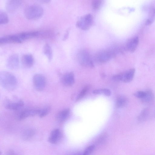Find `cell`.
Segmentation results:
<instances>
[{"label":"cell","instance_id":"1","mask_svg":"<svg viewBox=\"0 0 155 155\" xmlns=\"http://www.w3.org/2000/svg\"><path fill=\"white\" fill-rule=\"evenodd\" d=\"M0 83L2 87L6 90L12 91L17 86V81L15 77L11 73L2 71L0 73Z\"/></svg>","mask_w":155,"mask_h":155},{"label":"cell","instance_id":"2","mask_svg":"<svg viewBox=\"0 0 155 155\" xmlns=\"http://www.w3.org/2000/svg\"><path fill=\"white\" fill-rule=\"evenodd\" d=\"M43 13V9L38 4H32L27 6L25 9V15L26 17L30 20L39 18Z\"/></svg>","mask_w":155,"mask_h":155},{"label":"cell","instance_id":"3","mask_svg":"<svg viewBox=\"0 0 155 155\" xmlns=\"http://www.w3.org/2000/svg\"><path fill=\"white\" fill-rule=\"evenodd\" d=\"M77 58L81 65L87 67H94L91 55L87 50L82 49L77 54Z\"/></svg>","mask_w":155,"mask_h":155},{"label":"cell","instance_id":"4","mask_svg":"<svg viewBox=\"0 0 155 155\" xmlns=\"http://www.w3.org/2000/svg\"><path fill=\"white\" fill-rule=\"evenodd\" d=\"M93 17L88 14L81 16L76 23L77 27L83 30L89 29L93 24Z\"/></svg>","mask_w":155,"mask_h":155},{"label":"cell","instance_id":"5","mask_svg":"<svg viewBox=\"0 0 155 155\" xmlns=\"http://www.w3.org/2000/svg\"><path fill=\"white\" fill-rule=\"evenodd\" d=\"M114 55V52L112 50L109 49L103 50L96 54L95 59L98 62L104 63L109 60Z\"/></svg>","mask_w":155,"mask_h":155},{"label":"cell","instance_id":"6","mask_svg":"<svg viewBox=\"0 0 155 155\" xmlns=\"http://www.w3.org/2000/svg\"><path fill=\"white\" fill-rule=\"evenodd\" d=\"M33 82L35 88L38 91H42L45 87L46 80L45 76L42 74L34 75L33 77Z\"/></svg>","mask_w":155,"mask_h":155},{"label":"cell","instance_id":"7","mask_svg":"<svg viewBox=\"0 0 155 155\" xmlns=\"http://www.w3.org/2000/svg\"><path fill=\"white\" fill-rule=\"evenodd\" d=\"M4 105L7 109L11 110H17L23 106L24 102L20 100L12 101L6 99L5 101Z\"/></svg>","mask_w":155,"mask_h":155},{"label":"cell","instance_id":"8","mask_svg":"<svg viewBox=\"0 0 155 155\" xmlns=\"http://www.w3.org/2000/svg\"><path fill=\"white\" fill-rule=\"evenodd\" d=\"M40 109L33 108L25 109L21 111L18 116L19 120H23L28 117L38 115Z\"/></svg>","mask_w":155,"mask_h":155},{"label":"cell","instance_id":"9","mask_svg":"<svg viewBox=\"0 0 155 155\" xmlns=\"http://www.w3.org/2000/svg\"><path fill=\"white\" fill-rule=\"evenodd\" d=\"M19 64V58L16 54L11 55L7 59L6 65L9 69L12 70L16 69L18 68Z\"/></svg>","mask_w":155,"mask_h":155},{"label":"cell","instance_id":"10","mask_svg":"<svg viewBox=\"0 0 155 155\" xmlns=\"http://www.w3.org/2000/svg\"><path fill=\"white\" fill-rule=\"evenodd\" d=\"M21 42L18 34L7 35L2 37L0 38V44L21 43Z\"/></svg>","mask_w":155,"mask_h":155},{"label":"cell","instance_id":"11","mask_svg":"<svg viewBox=\"0 0 155 155\" xmlns=\"http://www.w3.org/2000/svg\"><path fill=\"white\" fill-rule=\"evenodd\" d=\"M135 71V69L132 68L120 73L121 81L125 83L130 82L134 77Z\"/></svg>","mask_w":155,"mask_h":155},{"label":"cell","instance_id":"12","mask_svg":"<svg viewBox=\"0 0 155 155\" xmlns=\"http://www.w3.org/2000/svg\"><path fill=\"white\" fill-rule=\"evenodd\" d=\"M62 83L64 85L70 86L74 83V75L72 72L67 73L64 74L61 78Z\"/></svg>","mask_w":155,"mask_h":155},{"label":"cell","instance_id":"13","mask_svg":"<svg viewBox=\"0 0 155 155\" xmlns=\"http://www.w3.org/2000/svg\"><path fill=\"white\" fill-rule=\"evenodd\" d=\"M61 137L62 134L60 130L58 129H55L51 132L48 140L51 143L56 144L60 141Z\"/></svg>","mask_w":155,"mask_h":155},{"label":"cell","instance_id":"14","mask_svg":"<svg viewBox=\"0 0 155 155\" xmlns=\"http://www.w3.org/2000/svg\"><path fill=\"white\" fill-rule=\"evenodd\" d=\"M139 42L137 36H134L129 40L126 45V49L131 52H133L137 49Z\"/></svg>","mask_w":155,"mask_h":155},{"label":"cell","instance_id":"15","mask_svg":"<svg viewBox=\"0 0 155 155\" xmlns=\"http://www.w3.org/2000/svg\"><path fill=\"white\" fill-rule=\"evenodd\" d=\"M21 3V0H8L6 4V9L9 12H12L16 10Z\"/></svg>","mask_w":155,"mask_h":155},{"label":"cell","instance_id":"16","mask_svg":"<svg viewBox=\"0 0 155 155\" xmlns=\"http://www.w3.org/2000/svg\"><path fill=\"white\" fill-rule=\"evenodd\" d=\"M39 33L37 31H32L22 32L17 34L22 42L25 40L38 36Z\"/></svg>","mask_w":155,"mask_h":155},{"label":"cell","instance_id":"17","mask_svg":"<svg viewBox=\"0 0 155 155\" xmlns=\"http://www.w3.org/2000/svg\"><path fill=\"white\" fill-rule=\"evenodd\" d=\"M21 60L23 65L27 68L32 67L34 63L33 57L30 54L23 55L22 57Z\"/></svg>","mask_w":155,"mask_h":155},{"label":"cell","instance_id":"18","mask_svg":"<svg viewBox=\"0 0 155 155\" xmlns=\"http://www.w3.org/2000/svg\"><path fill=\"white\" fill-rule=\"evenodd\" d=\"M70 114L69 109H65L59 111L56 115V118L58 122H61L65 121L68 118Z\"/></svg>","mask_w":155,"mask_h":155},{"label":"cell","instance_id":"19","mask_svg":"<svg viewBox=\"0 0 155 155\" xmlns=\"http://www.w3.org/2000/svg\"><path fill=\"white\" fill-rule=\"evenodd\" d=\"M146 94L145 96L141 99L142 103L146 104L152 103L154 100V96L152 91L150 89L146 91Z\"/></svg>","mask_w":155,"mask_h":155},{"label":"cell","instance_id":"20","mask_svg":"<svg viewBox=\"0 0 155 155\" xmlns=\"http://www.w3.org/2000/svg\"><path fill=\"white\" fill-rule=\"evenodd\" d=\"M149 113V109L145 108L143 109L137 117V120L140 122L145 121L147 118Z\"/></svg>","mask_w":155,"mask_h":155},{"label":"cell","instance_id":"21","mask_svg":"<svg viewBox=\"0 0 155 155\" xmlns=\"http://www.w3.org/2000/svg\"><path fill=\"white\" fill-rule=\"evenodd\" d=\"M43 52L46 56L48 60L51 61L53 57V52L52 48L48 44H46L43 47Z\"/></svg>","mask_w":155,"mask_h":155},{"label":"cell","instance_id":"22","mask_svg":"<svg viewBox=\"0 0 155 155\" xmlns=\"http://www.w3.org/2000/svg\"><path fill=\"white\" fill-rule=\"evenodd\" d=\"M127 99L124 96H120L117 99L116 102V106L117 108H122L124 107L127 104Z\"/></svg>","mask_w":155,"mask_h":155},{"label":"cell","instance_id":"23","mask_svg":"<svg viewBox=\"0 0 155 155\" xmlns=\"http://www.w3.org/2000/svg\"><path fill=\"white\" fill-rule=\"evenodd\" d=\"M155 18V8H151L150 10L148 18L147 19L145 24L147 25L152 24Z\"/></svg>","mask_w":155,"mask_h":155},{"label":"cell","instance_id":"24","mask_svg":"<svg viewBox=\"0 0 155 155\" xmlns=\"http://www.w3.org/2000/svg\"><path fill=\"white\" fill-rule=\"evenodd\" d=\"M35 134L34 131L32 129H28L25 131L22 135V138L25 140H28L31 138Z\"/></svg>","mask_w":155,"mask_h":155},{"label":"cell","instance_id":"25","mask_svg":"<svg viewBox=\"0 0 155 155\" xmlns=\"http://www.w3.org/2000/svg\"><path fill=\"white\" fill-rule=\"evenodd\" d=\"M93 94H103L107 96L110 95V91L108 89L104 88L98 89L94 90Z\"/></svg>","mask_w":155,"mask_h":155},{"label":"cell","instance_id":"26","mask_svg":"<svg viewBox=\"0 0 155 155\" xmlns=\"http://www.w3.org/2000/svg\"><path fill=\"white\" fill-rule=\"evenodd\" d=\"M50 107H46L42 109H40L38 115L41 118L44 117L48 115L50 112Z\"/></svg>","mask_w":155,"mask_h":155},{"label":"cell","instance_id":"27","mask_svg":"<svg viewBox=\"0 0 155 155\" xmlns=\"http://www.w3.org/2000/svg\"><path fill=\"white\" fill-rule=\"evenodd\" d=\"M103 3V1L101 0H93L92 2V7L94 10H98L102 6Z\"/></svg>","mask_w":155,"mask_h":155},{"label":"cell","instance_id":"28","mask_svg":"<svg viewBox=\"0 0 155 155\" xmlns=\"http://www.w3.org/2000/svg\"><path fill=\"white\" fill-rule=\"evenodd\" d=\"M8 21V17L7 14L3 12H0V24H5Z\"/></svg>","mask_w":155,"mask_h":155},{"label":"cell","instance_id":"29","mask_svg":"<svg viewBox=\"0 0 155 155\" xmlns=\"http://www.w3.org/2000/svg\"><path fill=\"white\" fill-rule=\"evenodd\" d=\"M94 148L95 146L94 145L89 146L87 148L83 153L81 155H91L94 150Z\"/></svg>","mask_w":155,"mask_h":155},{"label":"cell","instance_id":"30","mask_svg":"<svg viewBox=\"0 0 155 155\" xmlns=\"http://www.w3.org/2000/svg\"><path fill=\"white\" fill-rule=\"evenodd\" d=\"M88 89L87 87L86 86L81 91L77 98L76 101L80 100L84 96L87 91Z\"/></svg>","mask_w":155,"mask_h":155},{"label":"cell","instance_id":"31","mask_svg":"<svg viewBox=\"0 0 155 155\" xmlns=\"http://www.w3.org/2000/svg\"><path fill=\"white\" fill-rule=\"evenodd\" d=\"M146 94V91H138L134 93V95L135 97L141 99L143 98Z\"/></svg>","mask_w":155,"mask_h":155},{"label":"cell","instance_id":"32","mask_svg":"<svg viewBox=\"0 0 155 155\" xmlns=\"http://www.w3.org/2000/svg\"><path fill=\"white\" fill-rule=\"evenodd\" d=\"M5 155H16L12 150H9L6 153Z\"/></svg>","mask_w":155,"mask_h":155},{"label":"cell","instance_id":"33","mask_svg":"<svg viewBox=\"0 0 155 155\" xmlns=\"http://www.w3.org/2000/svg\"><path fill=\"white\" fill-rule=\"evenodd\" d=\"M81 154L79 152H75L69 153L66 155H81Z\"/></svg>","mask_w":155,"mask_h":155},{"label":"cell","instance_id":"34","mask_svg":"<svg viewBox=\"0 0 155 155\" xmlns=\"http://www.w3.org/2000/svg\"></svg>","mask_w":155,"mask_h":155}]
</instances>
